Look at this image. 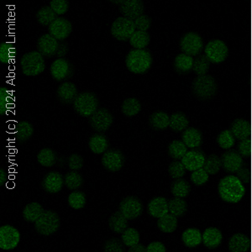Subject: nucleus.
<instances>
[{"label":"nucleus","instance_id":"f257e3e1","mask_svg":"<svg viewBox=\"0 0 252 252\" xmlns=\"http://www.w3.org/2000/svg\"><path fill=\"white\" fill-rule=\"evenodd\" d=\"M246 189L240 178L235 176H227L219 184V193L221 198L228 203L235 204L241 201L245 195Z\"/></svg>","mask_w":252,"mask_h":252},{"label":"nucleus","instance_id":"f03ea898","mask_svg":"<svg viewBox=\"0 0 252 252\" xmlns=\"http://www.w3.org/2000/svg\"><path fill=\"white\" fill-rule=\"evenodd\" d=\"M153 59L151 52L144 50H131L127 54L126 64L129 72L135 74H144L152 67Z\"/></svg>","mask_w":252,"mask_h":252},{"label":"nucleus","instance_id":"7ed1b4c3","mask_svg":"<svg viewBox=\"0 0 252 252\" xmlns=\"http://www.w3.org/2000/svg\"><path fill=\"white\" fill-rule=\"evenodd\" d=\"M22 72L28 77H35L45 71L46 63L42 55L38 51L27 52L20 60Z\"/></svg>","mask_w":252,"mask_h":252},{"label":"nucleus","instance_id":"20e7f679","mask_svg":"<svg viewBox=\"0 0 252 252\" xmlns=\"http://www.w3.org/2000/svg\"><path fill=\"white\" fill-rule=\"evenodd\" d=\"M73 109L78 115L90 118L98 109L99 102L97 96L90 92L81 93L73 102Z\"/></svg>","mask_w":252,"mask_h":252},{"label":"nucleus","instance_id":"39448f33","mask_svg":"<svg viewBox=\"0 0 252 252\" xmlns=\"http://www.w3.org/2000/svg\"><path fill=\"white\" fill-rule=\"evenodd\" d=\"M113 37L120 41L129 40L132 34L136 32L135 21L126 17H118L111 26Z\"/></svg>","mask_w":252,"mask_h":252},{"label":"nucleus","instance_id":"423d86ee","mask_svg":"<svg viewBox=\"0 0 252 252\" xmlns=\"http://www.w3.org/2000/svg\"><path fill=\"white\" fill-rule=\"evenodd\" d=\"M60 227V219L57 213L45 211L34 223V228L39 234L51 235L58 231Z\"/></svg>","mask_w":252,"mask_h":252},{"label":"nucleus","instance_id":"0eeeda50","mask_svg":"<svg viewBox=\"0 0 252 252\" xmlns=\"http://www.w3.org/2000/svg\"><path fill=\"white\" fill-rule=\"evenodd\" d=\"M20 234L11 225H3L0 228V248L4 251L15 249L20 243Z\"/></svg>","mask_w":252,"mask_h":252},{"label":"nucleus","instance_id":"6e6552de","mask_svg":"<svg viewBox=\"0 0 252 252\" xmlns=\"http://www.w3.org/2000/svg\"><path fill=\"white\" fill-rule=\"evenodd\" d=\"M228 56V48L222 40H215L207 44L205 57L213 63H221Z\"/></svg>","mask_w":252,"mask_h":252},{"label":"nucleus","instance_id":"1a4fd4ad","mask_svg":"<svg viewBox=\"0 0 252 252\" xmlns=\"http://www.w3.org/2000/svg\"><path fill=\"white\" fill-rule=\"evenodd\" d=\"M114 118L106 109H98L89 118V124L95 131L104 132L111 127Z\"/></svg>","mask_w":252,"mask_h":252},{"label":"nucleus","instance_id":"9d476101","mask_svg":"<svg viewBox=\"0 0 252 252\" xmlns=\"http://www.w3.org/2000/svg\"><path fill=\"white\" fill-rule=\"evenodd\" d=\"M180 46L184 54L193 57L197 56L202 51L203 40L198 34L189 32L181 39Z\"/></svg>","mask_w":252,"mask_h":252},{"label":"nucleus","instance_id":"9b49d317","mask_svg":"<svg viewBox=\"0 0 252 252\" xmlns=\"http://www.w3.org/2000/svg\"><path fill=\"white\" fill-rule=\"evenodd\" d=\"M101 162L103 167L109 172H118L123 167L125 157L119 150L109 149L103 153Z\"/></svg>","mask_w":252,"mask_h":252},{"label":"nucleus","instance_id":"f8f14e48","mask_svg":"<svg viewBox=\"0 0 252 252\" xmlns=\"http://www.w3.org/2000/svg\"><path fill=\"white\" fill-rule=\"evenodd\" d=\"M50 72L54 80L62 82L72 77L73 74V68L72 64L66 59L58 58L52 63Z\"/></svg>","mask_w":252,"mask_h":252},{"label":"nucleus","instance_id":"ddd939ff","mask_svg":"<svg viewBox=\"0 0 252 252\" xmlns=\"http://www.w3.org/2000/svg\"><path fill=\"white\" fill-rule=\"evenodd\" d=\"M120 211L127 220H135L143 212V206L137 198L127 197L121 201Z\"/></svg>","mask_w":252,"mask_h":252},{"label":"nucleus","instance_id":"4468645a","mask_svg":"<svg viewBox=\"0 0 252 252\" xmlns=\"http://www.w3.org/2000/svg\"><path fill=\"white\" fill-rule=\"evenodd\" d=\"M49 34L60 41L68 37L72 32L71 22L65 18L58 17L48 26Z\"/></svg>","mask_w":252,"mask_h":252},{"label":"nucleus","instance_id":"2eb2a0df","mask_svg":"<svg viewBox=\"0 0 252 252\" xmlns=\"http://www.w3.org/2000/svg\"><path fill=\"white\" fill-rule=\"evenodd\" d=\"M145 6L141 0H123L120 5V11L123 17L135 20L143 15Z\"/></svg>","mask_w":252,"mask_h":252},{"label":"nucleus","instance_id":"dca6fc26","mask_svg":"<svg viewBox=\"0 0 252 252\" xmlns=\"http://www.w3.org/2000/svg\"><path fill=\"white\" fill-rule=\"evenodd\" d=\"M192 89L198 97H209L215 94L216 86L215 80L211 77L202 76L194 81Z\"/></svg>","mask_w":252,"mask_h":252},{"label":"nucleus","instance_id":"f3484780","mask_svg":"<svg viewBox=\"0 0 252 252\" xmlns=\"http://www.w3.org/2000/svg\"><path fill=\"white\" fill-rule=\"evenodd\" d=\"M37 51L44 58H52L58 53L59 42L50 34L41 35L37 40Z\"/></svg>","mask_w":252,"mask_h":252},{"label":"nucleus","instance_id":"a211bd4d","mask_svg":"<svg viewBox=\"0 0 252 252\" xmlns=\"http://www.w3.org/2000/svg\"><path fill=\"white\" fill-rule=\"evenodd\" d=\"M205 157L198 151L188 152L182 159V163L185 169L189 172H194L196 170L203 168L205 164Z\"/></svg>","mask_w":252,"mask_h":252},{"label":"nucleus","instance_id":"6ab92c4d","mask_svg":"<svg viewBox=\"0 0 252 252\" xmlns=\"http://www.w3.org/2000/svg\"><path fill=\"white\" fill-rule=\"evenodd\" d=\"M64 184L63 175L58 172H49L42 181V188L49 193L60 192Z\"/></svg>","mask_w":252,"mask_h":252},{"label":"nucleus","instance_id":"aec40b11","mask_svg":"<svg viewBox=\"0 0 252 252\" xmlns=\"http://www.w3.org/2000/svg\"><path fill=\"white\" fill-rule=\"evenodd\" d=\"M57 94H58V99L62 103L70 104V103H73L76 97H78L79 94H78V88L74 83L65 82L58 87Z\"/></svg>","mask_w":252,"mask_h":252},{"label":"nucleus","instance_id":"412c9836","mask_svg":"<svg viewBox=\"0 0 252 252\" xmlns=\"http://www.w3.org/2000/svg\"><path fill=\"white\" fill-rule=\"evenodd\" d=\"M147 211L154 218L160 219L169 212L168 203L166 198L158 197L153 198L147 206Z\"/></svg>","mask_w":252,"mask_h":252},{"label":"nucleus","instance_id":"4be33fe9","mask_svg":"<svg viewBox=\"0 0 252 252\" xmlns=\"http://www.w3.org/2000/svg\"><path fill=\"white\" fill-rule=\"evenodd\" d=\"M89 149L94 154H103L109 148V141L105 135L100 133L93 135L89 141Z\"/></svg>","mask_w":252,"mask_h":252},{"label":"nucleus","instance_id":"5701e85b","mask_svg":"<svg viewBox=\"0 0 252 252\" xmlns=\"http://www.w3.org/2000/svg\"><path fill=\"white\" fill-rule=\"evenodd\" d=\"M221 161L224 169L230 172H237L242 165V158L235 152H226Z\"/></svg>","mask_w":252,"mask_h":252},{"label":"nucleus","instance_id":"b1692460","mask_svg":"<svg viewBox=\"0 0 252 252\" xmlns=\"http://www.w3.org/2000/svg\"><path fill=\"white\" fill-rule=\"evenodd\" d=\"M149 124L152 128L157 130L166 129L170 126V116L165 112H155L150 116Z\"/></svg>","mask_w":252,"mask_h":252},{"label":"nucleus","instance_id":"393cba45","mask_svg":"<svg viewBox=\"0 0 252 252\" xmlns=\"http://www.w3.org/2000/svg\"><path fill=\"white\" fill-rule=\"evenodd\" d=\"M183 142L189 148H197L202 143V135L198 129L195 128H189L182 135Z\"/></svg>","mask_w":252,"mask_h":252},{"label":"nucleus","instance_id":"a878e982","mask_svg":"<svg viewBox=\"0 0 252 252\" xmlns=\"http://www.w3.org/2000/svg\"><path fill=\"white\" fill-rule=\"evenodd\" d=\"M15 97L5 87L0 88V115H4L14 107Z\"/></svg>","mask_w":252,"mask_h":252},{"label":"nucleus","instance_id":"bb28decb","mask_svg":"<svg viewBox=\"0 0 252 252\" xmlns=\"http://www.w3.org/2000/svg\"><path fill=\"white\" fill-rule=\"evenodd\" d=\"M109 226L112 231L121 234L128 226V220L122 215L121 211L115 212L109 220Z\"/></svg>","mask_w":252,"mask_h":252},{"label":"nucleus","instance_id":"cd10ccee","mask_svg":"<svg viewBox=\"0 0 252 252\" xmlns=\"http://www.w3.org/2000/svg\"><path fill=\"white\" fill-rule=\"evenodd\" d=\"M249 247V239L242 234H236L229 241V248L231 252H247Z\"/></svg>","mask_w":252,"mask_h":252},{"label":"nucleus","instance_id":"c85d7f7f","mask_svg":"<svg viewBox=\"0 0 252 252\" xmlns=\"http://www.w3.org/2000/svg\"><path fill=\"white\" fill-rule=\"evenodd\" d=\"M231 133L238 140H247L251 135V126L248 121L236 120L233 123Z\"/></svg>","mask_w":252,"mask_h":252},{"label":"nucleus","instance_id":"c756f323","mask_svg":"<svg viewBox=\"0 0 252 252\" xmlns=\"http://www.w3.org/2000/svg\"><path fill=\"white\" fill-rule=\"evenodd\" d=\"M203 241L205 247L215 248L220 245L222 241V234L216 228H209L203 234Z\"/></svg>","mask_w":252,"mask_h":252},{"label":"nucleus","instance_id":"7c9ffc66","mask_svg":"<svg viewBox=\"0 0 252 252\" xmlns=\"http://www.w3.org/2000/svg\"><path fill=\"white\" fill-rule=\"evenodd\" d=\"M45 212L43 207L40 204L33 202L27 204L23 210V217L26 221L35 223L38 219Z\"/></svg>","mask_w":252,"mask_h":252},{"label":"nucleus","instance_id":"2f4dec72","mask_svg":"<svg viewBox=\"0 0 252 252\" xmlns=\"http://www.w3.org/2000/svg\"><path fill=\"white\" fill-rule=\"evenodd\" d=\"M16 58V49L11 42L0 44V62L3 64L14 63Z\"/></svg>","mask_w":252,"mask_h":252},{"label":"nucleus","instance_id":"473e14b6","mask_svg":"<svg viewBox=\"0 0 252 252\" xmlns=\"http://www.w3.org/2000/svg\"><path fill=\"white\" fill-rule=\"evenodd\" d=\"M129 41L133 48L136 50H144L149 45L151 37L148 32L136 31L134 34H132Z\"/></svg>","mask_w":252,"mask_h":252},{"label":"nucleus","instance_id":"72a5a7b5","mask_svg":"<svg viewBox=\"0 0 252 252\" xmlns=\"http://www.w3.org/2000/svg\"><path fill=\"white\" fill-rule=\"evenodd\" d=\"M182 240L188 247H196L200 245L203 241V235L197 229H188L183 233Z\"/></svg>","mask_w":252,"mask_h":252},{"label":"nucleus","instance_id":"f704fd0d","mask_svg":"<svg viewBox=\"0 0 252 252\" xmlns=\"http://www.w3.org/2000/svg\"><path fill=\"white\" fill-rule=\"evenodd\" d=\"M34 133V128L28 121L19 122L15 128V137L20 142H25L32 137Z\"/></svg>","mask_w":252,"mask_h":252},{"label":"nucleus","instance_id":"c9c22d12","mask_svg":"<svg viewBox=\"0 0 252 252\" xmlns=\"http://www.w3.org/2000/svg\"><path fill=\"white\" fill-rule=\"evenodd\" d=\"M121 110L124 115L127 117H133L141 112V104L137 98L129 97L124 101L121 106Z\"/></svg>","mask_w":252,"mask_h":252},{"label":"nucleus","instance_id":"e433bc0d","mask_svg":"<svg viewBox=\"0 0 252 252\" xmlns=\"http://www.w3.org/2000/svg\"><path fill=\"white\" fill-rule=\"evenodd\" d=\"M158 226L162 232H174L175 229L178 227V219L174 215L167 214L163 217L158 219Z\"/></svg>","mask_w":252,"mask_h":252},{"label":"nucleus","instance_id":"4c0bfd02","mask_svg":"<svg viewBox=\"0 0 252 252\" xmlns=\"http://www.w3.org/2000/svg\"><path fill=\"white\" fill-rule=\"evenodd\" d=\"M35 17L41 26H49L58 19V15L52 10L50 6H45L38 10Z\"/></svg>","mask_w":252,"mask_h":252},{"label":"nucleus","instance_id":"58836bf2","mask_svg":"<svg viewBox=\"0 0 252 252\" xmlns=\"http://www.w3.org/2000/svg\"><path fill=\"white\" fill-rule=\"evenodd\" d=\"M189 123L186 115L181 112L175 113L170 117L169 127L175 132L184 131L187 129Z\"/></svg>","mask_w":252,"mask_h":252},{"label":"nucleus","instance_id":"ea45409f","mask_svg":"<svg viewBox=\"0 0 252 252\" xmlns=\"http://www.w3.org/2000/svg\"><path fill=\"white\" fill-rule=\"evenodd\" d=\"M193 63H194V61L192 59V57L182 53V54L177 56V58H175V68L179 72H188L190 70H192Z\"/></svg>","mask_w":252,"mask_h":252},{"label":"nucleus","instance_id":"a19ab883","mask_svg":"<svg viewBox=\"0 0 252 252\" xmlns=\"http://www.w3.org/2000/svg\"><path fill=\"white\" fill-rule=\"evenodd\" d=\"M37 161L41 166L51 167L57 162V155L52 149L44 148L38 153Z\"/></svg>","mask_w":252,"mask_h":252},{"label":"nucleus","instance_id":"79ce46f5","mask_svg":"<svg viewBox=\"0 0 252 252\" xmlns=\"http://www.w3.org/2000/svg\"><path fill=\"white\" fill-rule=\"evenodd\" d=\"M190 185L184 179H177L172 185V193L175 198H184L190 192Z\"/></svg>","mask_w":252,"mask_h":252},{"label":"nucleus","instance_id":"37998d69","mask_svg":"<svg viewBox=\"0 0 252 252\" xmlns=\"http://www.w3.org/2000/svg\"><path fill=\"white\" fill-rule=\"evenodd\" d=\"M188 152V147L182 141H173L168 146V154L171 158L176 160L183 159Z\"/></svg>","mask_w":252,"mask_h":252},{"label":"nucleus","instance_id":"c03bdc74","mask_svg":"<svg viewBox=\"0 0 252 252\" xmlns=\"http://www.w3.org/2000/svg\"><path fill=\"white\" fill-rule=\"evenodd\" d=\"M65 186L70 190H76L83 185V179L78 172H69L64 178Z\"/></svg>","mask_w":252,"mask_h":252},{"label":"nucleus","instance_id":"a18cd8bd","mask_svg":"<svg viewBox=\"0 0 252 252\" xmlns=\"http://www.w3.org/2000/svg\"><path fill=\"white\" fill-rule=\"evenodd\" d=\"M168 209L171 215L176 217L182 216L186 212L187 203L183 198H173L168 203Z\"/></svg>","mask_w":252,"mask_h":252},{"label":"nucleus","instance_id":"49530a36","mask_svg":"<svg viewBox=\"0 0 252 252\" xmlns=\"http://www.w3.org/2000/svg\"><path fill=\"white\" fill-rule=\"evenodd\" d=\"M122 242L126 247H134L139 244L140 234L134 228H128L122 233Z\"/></svg>","mask_w":252,"mask_h":252},{"label":"nucleus","instance_id":"de8ad7c7","mask_svg":"<svg viewBox=\"0 0 252 252\" xmlns=\"http://www.w3.org/2000/svg\"><path fill=\"white\" fill-rule=\"evenodd\" d=\"M68 204L72 209H83L86 204V196L79 191L71 192L68 196Z\"/></svg>","mask_w":252,"mask_h":252},{"label":"nucleus","instance_id":"09e8293b","mask_svg":"<svg viewBox=\"0 0 252 252\" xmlns=\"http://www.w3.org/2000/svg\"><path fill=\"white\" fill-rule=\"evenodd\" d=\"M221 161L220 159L217 156H210L204 164V170L206 171L209 174H216L220 169Z\"/></svg>","mask_w":252,"mask_h":252},{"label":"nucleus","instance_id":"8fccbe9b","mask_svg":"<svg viewBox=\"0 0 252 252\" xmlns=\"http://www.w3.org/2000/svg\"><path fill=\"white\" fill-rule=\"evenodd\" d=\"M218 143L221 148L229 149L235 145V136L231 131L224 130L221 132L218 136Z\"/></svg>","mask_w":252,"mask_h":252},{"label":"nucleus","instance_id":"3c124183","mask_svg":"<svg viewBox=\"0 0 252 252\" xmlns=\"http://www.w3.org/2000/svg\"><path fill=\"white\" fill-rule=\"evenodd\" d=\"M209 63L210 62L207 59L206 57L201 56L199 58H197L195 59L192 69H193L195 73L200 75V76H204V74L209 70Z\"/></svg>","mask_w":252,"mask_h":252},{"label":"nucleus","instance_id":"603ef678","mask_svg":"<svg viewBox=\"0 0 252 252\" xmlns=\"http://www.w3.org/2000/svg\"><path fill=\"white\" fill-rule=\"evenodd\" d=\"M185 167L182 163V161L179 160H175L173 162L170 164L168 167V172L169 175L174 179H181L185 174Z\"/></svg>","mask_w":252,"mask_h":252},{"label":"nucleus","instance_id":"864d4df0","mask_svg":"<svg viewBox=\"0 0 252 252\" xmlns=\"http://www.w3.org/2000/svg\"><path fill=\"white\" fill-rule=\"evenodd\" d=\"M191 180L197 186L204 185L207 181L209 180V173L204 170V168L196 170L191 174Z\"/></svg>","mask_w":252,"mask_h":252},{"label":"nucleus","instance_id":"5fc2aeb1","mask_svg":"<svg viewBox=\"0 0 252 252\" xmlns=\"http://www.w3.org/2000/svg\"><path fill=\"white\" fill-rule=\"evenodd\" d=\"M50 7L57 15H64L68 10L69 3L66 0H52L50 3Z\"/></svg>","mask_w":252,"mask_h":252},{"label":"nucleus","instance_id":"6e6d98bb","mask_svg":"<svg viewBox=\"0 0 252 252\" xmlns=\"http://www.w3.org/2000/svg\"><path fill=\"white\" fill-rule=\"evenodd\" d=\"M123 244L116 238L109 240L104 245V252H125Z\"/></svg>","mask_w":252,"mask_h":252},{"label":"nucleus","instance_id":"4d7b16f0","mask_svg":"<svg viewBox=\"0 0 252 252\" xmlns=\"http://www.w3.org/2000/svg\"><path fill=\"white\" fill-rule=\"evenodd\" d=\"M134 21L136 31L147 32L152 26V19L148 15H142Z\"/></svg>","mask_w":252,"mask_h":252},{"label":"nucleus","instance_id":"13d9d810","mask_svg":"<svg viewBox=\"0 0 252 252\" xmlns=\"http://www.w3.org/2000/svg\"><path fill=\"white\" fill-rule=\"evenodd\" d=\"M83 158L78 154H72L68 158V166L72 171H79L83 166Z\"/></svg>","mask_w":252,"mask_h":252},{"label":"nucleus","instance_id":"bf43d9fd","mask_svg":"<svg viewBox=\"0 0 252 252\" xmlns=\"http://www.w3.org/2000/svg\"><path fill=\"white\" fill-rule=\"evenodd\" d=\"M239 151L241 155L246 156V157L251 155L252 145H251V141L249 139L241 141V143L239 146Z\"/></svg>","mask_w":252,"mask_h":252},{"label":"nucleus","instance_id":"052dcab7","mask_svg":"<svg viewBox=\"0 0 252 252\" xmlns=\"http://www.w3.org/2000/svg\"><path fill=\"white\" fill-rule=\"evenodd\" d=\"M146 252H166V247L163 244L155 241L147 246Z\"/></svg>","mask_w":252,"mask_h":252},{"label":"nucleus","instance_id":"680f3d73","mask_svg":"<svg viewBox=\"0 0 252 252\" xmlns=\"http://www.w3.org/2000/svg\"><path fill=\"white\" fill-rule=\"evenodd\" d=\"M68 52V46L66 42H59V46H58V58H63L66 56V53Z\"/></svg>","mask_w":252,"mask_h":252},{"label":"nucleus","instance_id":"e2e57ef3","mask_svg":"<svg viewBox=\"0 0 252 252\" xmlns=\"http://www.w3.org/2000/svg\"><path fill=\"white\" fill-rule=\"evenodd\" d=\"M128 252H146V248H145L143 245L137 244L134 247H129Z\"/></svg>","mask_w":252,"mask_h":252},{"label":"nucleus","instance_id":"0e129e2a","mask_svg":"<svg viewBox=\"0 0 252 252\" xmlns=\"http://www.w3.org/2000/svg\"><path fill=\"white\" fill-rule=\"evenodd\" d=\"M6 181H7V174L5 171L2 168L0 170V186H3V184H5Z\"/></svg>","mask_w":252,"mask_h":252}]
</instances>
